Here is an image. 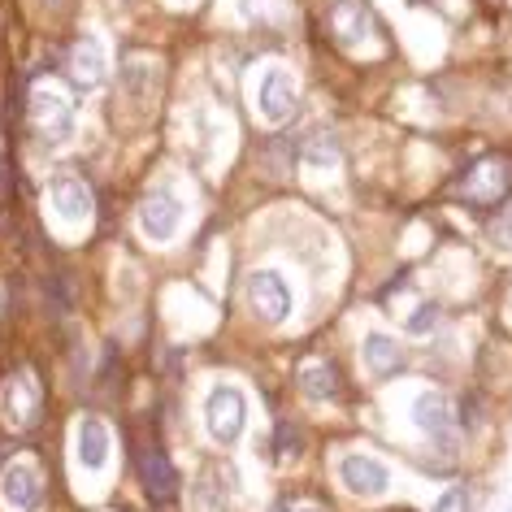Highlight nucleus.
I'll return each instance as SVG.
<instances>
[{
    "mask_svg": "<svg viewBox=\"0 0 512 512\" xmlns=\"http://www.w3.org/2000/svg\"><path fill=\"white\" fill-rule=\"evenodd\" d=\"M27 118H31V131L44 139V144H66L74 135V105L66 92H57L53 83H35L31 87V100H27Z\"/></svg>",
    "mask_w": 512,
    "mask_h": 512,
    "instance_id": "nucleus-1",
    "label": "nucleus"
},
{
    "mask_svg": "<svg viewBox=\"0 0 512 512\" xmlns=\"http://www.w3.org/2000/svg\"><path fill=\"white\" fill-rule=\"evenodd\" d=\"M204 426H209L213 443H239L243 426H248V400H243L239 387H213L204 395Z\"/></svg>",
    "mask_w": 512,
    "mask_h": 512,
    "instance_id": "nucleus-2",
    "label": "nucleus"
},
{
    "mask_svg": "<svg viewBox=\"0 0 512 512\" xmlns=\"http://www.w3.org/2000/svg\"><path fill=\"white\" fill-rule=\"evenodd\" d=\"M326 27L343 48H361L369 40H378V22H374V14H369V5H361V0H330Z\"/></svg>",
    "mask_w": 512,
    "mask_h": 512,
    "instance_id": "nucleus-3",
    "label": "nucleus"
},
{
    "mask_svg": "<svg viewBox=\"0 0 512 512\" xmlns=\"http://www.w3.org/2000/svg\"><path fill=\"white\" fill-rule=\"evenodd\" d=\"M0 499L9 512H44V478L31 460H14L0 473Z\"/></svg>",
    "mask_w": 512,
    "mask_h": 512,
    "instance_id": "nucleus-4",
    "label": "nucleus"
},
{
    "mask_svg": "<svg viewBox=\"0 0 512 512\" xmlns=\"http://www.w3.org/2000/svg\"><path fill=\"white\" fill-rule=\"evenodd\" d=\"M248 304H252V313L261 317V322H287V313H291V291L283 283V274L278 270H256L248 278Z\"/></svg>",
    "mask_w": 512,
    "mask_h": 512,
    "instance_id": "nucleus-5",
    "label": "nucleus"
},
{
    "mask_svg": "<svg viewBox=\"0 0 512 512\" xmlns=\"http://www.w3.org/2000/svg\"><path fill=\"white\" fill-rule=\"evenodd\" d=\"M339 478H343V486H348L352 495L378 499V495H387V486H391V469L382 465L378 456L352 452V456H343V460H339Z\"/></svg>",
    "mask_w": 512,
    "mask_h": 512,
    "instance_id": "nucleus-6",
    "label": "nucleus"
},
{
    "mask_svg": "<svg viewBox=\"0 0 512 512\" xmlns=\"http://www.w3.org/2000/svg\"><path fill=\"white\" fill-rule=\"evenodd\" d=\"M256 113L270 126H283L296 113V83L287 70H265L256 83Z\"/></svg>",
    "mask_w": 512,
    "mask_h": 512,
    "instance_id": "nucleus-7",
    "label": "nucleus"
},
{
    "mask_svg": "<svg viewBox=\"0 0 512 512\" xmlns=\"http://www.w3.org/2000/svg\"><path fill=\"white\" fill-rule=\"evenodd\" d=\"M178 226H183V204L170 191H152V196L139 204V230H144V239L152 243H170L178 235Z\"/></svg>",
    "mask_w": 512,
    "mask_h": 512,
    "instance_id": "nucleus-8",
    "label": "nucleus"
},
{
    "mask_svg": "<svg viewBox=\"0 0 512 512\" xmlns=\"http://www.w3.org/2000/svg\"><path fill=\"white\" fill-rule=\"evenodd\" d=\"M508 187H512V170H508V161H482V165H473L469 178L460 183V196H465L469 204H499L508 196Z\"/></svg>",
    "mask_w": 512,
    "mask_h": 512,
    "instance_id": "nucleus-9",
    "label": "nucleus"
},
{
    "mask_svg": "<svg viewBox=\"0 0 512 512\" xmlns=\"http://www.w3.org/2000/svg\"><path fill=\"white\" fill-rule=\"evenodd\" d=\"M135 469H139V478H144L148 495L170 499V495L178 491V473H174L170 456H165L157 443H148V439H139V443H135Z\"/></svg>",
    "mask_w": 512,
    "mask_h": 512,
    "instance_id": "nucleus-10",
    "label": "nucleus"
},
{
    "mask_svg": "<svg viewBox=\"0 0 512 512\" xmlns=\"http://www.w3.org/2000/svg\"><path fill=\"white\" fill-rule=\"evenodd\" d=\"M48 204H53L57 217H66V222H83L87 213H92V191L79 174H53L48 178Z\"/></svg>",
    "mask_w": 512,
    "mask_h": 512,
    "instance_id": "nucleus-11",
    "label": "nucleus"
},
{
    "mask_svg": "<svg viewBox=\"0 0 512 512\" xmlns=\"http://www.w3.org/2000/svg\"><path fill=\"white\" fill-rule=\"evenodd\" d=\"M0 408H5V417L14 421V426H35V417H40V387H35V378L27 369L5 382Z\"/></svg>",
    "mask_w": 512,
    "mask_h": 512,
    "instance_id": "nucleus-12",
    "label": "nucleus"
},
{
    "mask_svg": "<svg viewBox=\"0 0 512 512\" xmlns=\"http://www.w3.org/2000/svg\"><path fill=\"white\" fill-rule=\"evenodd\" d=\"M157 57L152 53H126L122 57V96L135 100V105H148L152 92H157L161 74H157Z\"/></svg>",
    "mask_w": 512,
    "mask_h": 512,
    "instance_id": "nucleus-13",
    "label": "nucleus"
},
{
    "mask_svg": "<svg viewBox=\"0 0 512 512\" xmlns=\"http://www.w3.org/2000/svg\"><path fill=\"white\" fill-rule=\"evenodd\" d=\"M105 44L96 40V35H83L79 44H74L70 53V74H74V87H83V92H96L100 83H105Z\"/></svg>",
    "mask_w": 512,
    "mask_h": 512,
    "instance_id": "nucleus-14",
    "label": "nucleus"
},
{
    "mask_svg": "<svg viewBox=\"0 0 512 512\" xmlns=\"http://www.w3.org/2000/svg\"><path fill=\"white\" fill-rule=\"evenodd\" d=\"M413 421L421 430L430 434V439H452V400H447L443 391H426V395H417V404H413Z\"/></svg>",
    "mask_w": 512,
    "mask_h": 512,
    "instance_id": "nucleus-15",
    "label": "nucleus"
},
{
    "mask_svg": "<svg viewBox=\"0 0 512 512\" xmlns=\"http://www.w3.org/2000/svg\"><path fill=\"white\" fill-rule=\"evenodd\" d=\"M109 452H113V434L100 417H83L79 421V465L100 473L109 465Z\"/></svg>",
    "mask_w": 512,
    "mask_h": 512,
    "instance_id": "nucleus-16",
    "label": "nucleus"
},
{
    "mask_svg": "<svg viewBox=\"0 0 512 512\" xmlns=\"http://www.w3.org/2000/svg\"><path fill=\"white\" fill-rule=\"evenodd\" d=\"M361 352H365V365H369V374L374 378H391V374H400L404 369V348L395 343L391 335H365L361 343Z\"/></svg>",
    "mask_w": 512,
    "mask_h": 512,
    "instance_id": "nucleus-17",
    "label": "nucleus"
},
{
    "mask_svg": "<svg viewBox=\"0 0 512 512\" xmlns=\"http://www.w3.org/2000/svg\"><path fill=\"white\" fill-rule=\"evenodd\" d=\"M300 391L313 395V400H335V395H339V374H335V365H326V361L304 365V369H300Z\"/></svg>",
    "mask_w": 512,
    "mask_h": 512,
    "instance_id": "nucleus-18",
    "label": "nucleus"
},
{
    "mask_svg": "<svg viewBox=\"0 0 512 512\" xmlns=\"http://www.w3.org/2000/svg\"><path fill=\"white\" fill-rule=\"evenodd\" d=\"M300 157L309 161V165H322V170H326V165L339 161V139L330 135V131H313V135L300 144Z\"/></svg>",
    "mask_w": 512,
    "mask_h": 512,
    "instance_id": "nucleus-19",
    "label": "nucleus"
},
{
    "mask_svg": "<svg viewBox=\"0 0 512 512\" xmlns=\"http://www.w3.org/2000/svg\"><path fill=\"white\" fill-rule=\"evenodd\" d=\"M243 14L248 18H291V5L287 0H243Z\"/></svg>",
    "mask_w": 512,
    "mask_h": 512,
    "instance_id": "nucleus-20",
    "label": "nucleus"
},
{
    "mask_svg": "<svg viewBox=\"0 0 512 512\" xmlns=\"http://www.w3.org/2000/svg\"><path fill=\"white\" fill-rule=\"evenodd\" d=\"M430 512H469V486H447Z\"/></svg>",
    "mask_w": 512,
    "mask_h": 512,
    "instance_id": "nucleus-21",
    "label": "nucleus"
},
{
    "mask_svg": "<svg viewBox=\"0 0 512 512\" xmlns=\"http://www.w3.org/2000/svg\"><path fill=\"white\" fill-rule=\"evenodd\" d=\"M300 447H304V434L296 426H278V456L291 460V456H300Z\"/></svg>",
    "mask_w": 512,
    "mask_h": 512,
    "instance_id": "nucleus-22",
    "label": "nucleus"
},
{
    "mask_svg": "<svg viewBox=\"0 0 512 512\" xmlns=\"http://www.w3.org/2000/svg\"><path fill=\"white\" fill-rule=\"evenodd\" d=\"M439 317H443V313H439V304H421V309L413 313V322H408V330H413V335H430Z\"/></svg>",
    "mask_w": 512,
    "mask_h": 512,
    "instance_id": "nucleus-23",
    "label": "nucleus"
},
{
    "mask_svg": "<svg viewBox=\"0 0 512 512\" xmlns=\"http://www.w3.org/2000/svg\"><path fill=\"white\" fill-rule=\"evenodd\" d=\"M491 239H495V243H512V204L491 222Z\"/></svg>",
    "mask_w": 512,
    "mask_h": 512,
    "instance_id": "nucleus-24",
    "label": "nucleus"
},
{
    "mask_svg": "<svg viewBox=\"0 0 512 512\" xmlns=\"http://www.w3.org/2000/svg\"><path fill=\"white\" fill-rule=\"evenodd\" d=\"M278 512H322V508H313V504H291V499H287V504H278Z\"/></svg>",
    "mask_w": 512,
    "mask_h": 512,
    "instance_id": "nucleus-25",
    "label": "nucleus"
},
{
    "mask_svg": "<svg viewBox=\"0 0 512 512\" xmlns=\"http://www.w3.org/2000/svg\"><path fill=\"white\" fill-rule=\"evenodd\" d=\"M40 5H44V9H66L70 0H40Z\"/></svg>",
    "mask_w": 512,
    "mask_h": 512,
    "instance_id": "nucleus-26",
    "label": "nucleus"
},
{
    "mask_svg": "<svg viewBox=\"0 0 512 512\" xmlns=\"http://www.w3.org/2000/svg\"><path fill=\"white\" fill-rule=\"evenodd\" d=\"M508 304H512V296H508Z\"/></svg>",
    "mask_w": 512,
    "mask_h": 512,
    "instance_id": "nucleus-27",
    "label": "nucleus"
},
{
    "mask_svg": "<svg viewBox=\"0 0 512 512\" xmlns=\"http://www.w3.org/2000/svg\"><path fill=\"white\" fill-rule=\"evenodd\" d=\"M508 512H512V508H508Z\"/></svg>",
    "mask_w": 512,
    "mask_h": 512,
    "instance_id": "nucleus-28",
    "label": "nucleus"
}]
</instances>
